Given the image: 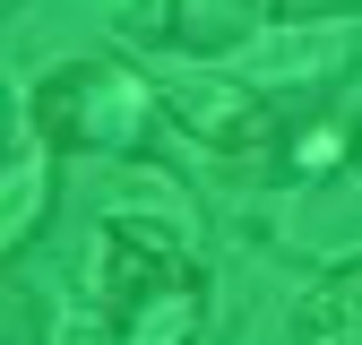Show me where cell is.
Here are the masks:
<instances>
[{"label":"cell","mask_w":362,"mask_h":345,"mask_svg":"<svg viewBox=\"0 0 362 345\" xmlns=\"http://www.w3.org/2000/svg\"><path fill=\"white\" fill-rule=\"evenodd\" d=\"M95 293H104V311L129 337H156V311H173V337H190L199 302H207V276L190 268V250H181L164 225L112 216V225L95 233Z\"/></svg>","instance_id":"cell-1"},{"label":"cell","mask_w":362,"mask_h":345,"mask_svg":"<svg viewBox=\"0 0 362 345\" xmlns=\"http://www.w3.org/2000/svg\"><path fill=\"white\" fill-rule=\"evenodd\" d=\"M0 337H9V345L52 337V302H43V285H26L18 268H0Z\"/></svg>","instance_id":"cell-6"},{"label":"cell","mask_w":362,"mask_h":345,"mask_svg":"<svg viewBox=\"0 0 362 345\" xmlns=\"http://www.w3.org/2000/svg\"><path fill=\"white\" fill-rule=\"evenodd\" d=\"M354 164H362V129H354Z\"/></svg>","instance_id":"cell-9"},{"label":"cell","mask_w":362,"mask_h":345,"mask_svg":"<svg viewBox=\"0 0 362 345\" xmlns=\"http://www.w3.org/2000/svg\"><path fill=\"white\" fill-rule=\"evenodd\" d=\"M267 9H276L285 26H310V18H354L362 0H267Z\"/></svg>","instance_id":"cell-7"},{"label":"cell","mask_w":362,"mask_h":345,"mask_svg":"<svg viewBox=\"0 0 362 345\" xmlns=\"http://www.w3.org/2000/svg\"><path fill=\"white\" fill-rule=\"evenodd\" d=\"M52 172L43 164H0V268H9V259L43 233V216H52Z\"/></svg>","instance_id":"cell-4"},{"label":"cell","mask_w":362,"mask_h":345,"mask_svg":"<svg viewBox=\"0 0 362 345\" xmlns=\"http://www.w3.org/2000/svg\"><path fill=\"white\" fill-rule=\"evenodd\" d=\"M293 328H302V337H362V250L337 259V268L320 276V293L302 302Z\"/></svg>","instance_id":"cell-5"},{"label":"cell","mask_w":362,"mask_h":345,"mask_svg":"<svg viewBox=\"0 0 362 345\" xmlns=\"http://www.w3.org/2000/svg\"><path fill=\"white\" fill-rule=\"evenodd\" d=\"M18 139H26V112H18V95H9V86H0V164L18 156Z\"/></svg>","instance_id":"cell-8"},{"label":"cell","mask_w":362,"mask_h":345,"mask_svg":"<svg viewBox=\"0 0 362 345\" xmlns=\"http://www.w3.org/2000/svg\"><path fill=\"white\" fill-rule=\"evenodd\" d=\"M26 121L43 129L52 156H129L147 139V121H156V95L121 61H69V69H52L35 86Z\"/></svg>","instance_id":"cell-2"},{"label":"cell","mask_w":362,"mask_h":345,"mask_svg":"<svg viewBox=\"0 0 362 345\" xmlns=\"http://www.w3.org/2000/svg\"><path fill=\"white\" fill-rule=\"evenodd\" d=\"M121 18L139 26L147 43H164V52H199V61H216V52H233V43L259 35L267 0H121Z\"/></svg>","instance_id":"cell-3"}]
</instances>
